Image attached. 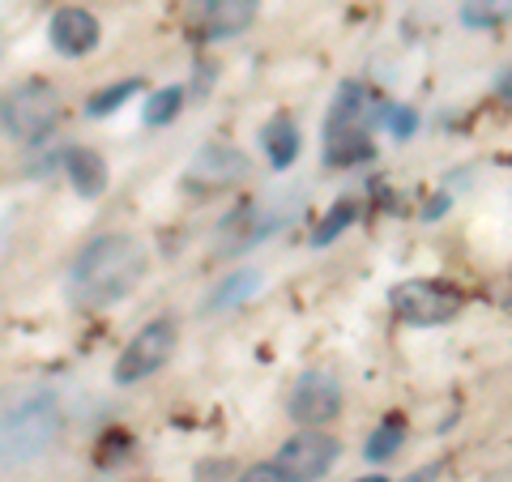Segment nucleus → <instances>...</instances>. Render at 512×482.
<instances>
[{
	"instance_id": "412c9836",
	"label": "nucleus",
	"mask_w": 512,
	"mask_h": 482,
	"mask_svg": "<svg viewBox=\"0 0 512 482\" xmlns=\"http://www.w3.org/2000/svg\"><path fill=\"white\" fill-rule=\"evenodd\" d=\"M414 128H419V116H414L410 107H393V111H389V133H393L397 141L414 137Z\"/></svg>"
},
{
	"instance_id": "20e7f679",
	"label": "nucleus",
	"mask_w": 512,
	"mask_h": 482,
	"mask_svg": "<svg viewBox=\"0 0 512 482\" xmlns=\"http://www.w3.org/2000/svg\"><path fill=\"white\" fill-rule=\"evenodd\" d=\"M175 346H180V325L167 316L150 320V325H141L133 337H128V346L120 350L116 367H111V376H116V384H141L150 380L154 372H163V367L171 363Z\"/></svg>"
},
{
	"instance_id": "6e6552de",
	"label": "nucleus",
	"mask_w": 512,
	"mask_h": 482,
	"mask_svg": "<svg viewBox=\"0 0 512 482\" xmlns=\"http://www.w3.org/2000/svg\"><path fill=\"white\" fill-rule=\"evenodd\" d=\"M261 0H188V30L201 43H227L256 22Z\"/></svg>"
},
{
	"instance_id": "aec40b11",
	"label": "nucleus",
	"mask_w": 512,
	"mask_h": 482,
	"mask_svg": "<svg viewBox=\"0 0 512 482\" xmlns=\"http://www.w3.org/2000/svg\"><path fill=\"white\" fill-rule=\"evenodd\" d=\"M184 99H188L184 86H163V90H154L150 103H146V124H154V128H158V124H171V120L184 111Z\"/></svg>"
},
{
	"instance_id": "b1692460",
	"label": "nucleus",
	"mask_w": 512,
	"mask_h": 482,
	"mask_svg": "<svg viewBox=\"0 0 512 482\" xmlns=\"http://www.w3.org/2000/svg\"><path fill=\"white\" fill-rule=\"evenodd\" d=\"M359 482H393V478H384V474H367V478H359Z\"/></svg>"
},
{
	"instance_id": "7ed1b4c3",
	"label": "nucleus",
	"mask_w": 512,
	"mask_h": 482,
	"mask_svg": "<svg viewBox=\"0 0 512 482\" xmlns=\"http://www.w3.org/2000/svg\"><path fill=\"white\" fill-rule=\"evenodd\" d=\"M64 116L60 90L43 77H26V82H13L0 94V133L22 141V146H39L56 133V124Z\"/></svg>"
},
{
	"instance_id": "6ab92c4d",
	"label": "nucleus",
	"mask_w": 512,
	"mask_h": 482,
	"mask_svg": "<svg viewBox=\"0 0 512 482\" xmlns=\"http://www.w3.org/2000/svg\"><path fill=\"white\" fill-rule=\"evenodd\" d=\"M508 18V0H461V26L495 30Z\"/></svg>"
},
{
	"instance_id": "9d476101",
	"label": "nucleus",
	"mask_w": 512,
	"mask_h": 482,
	"mask_svg": "<svg viewBox=\"0 0 512 482\" xmlns=\"http://www.w3.org/2000/svg\"><path fill=\"white\" fill-rule=\"evenodd\" d=\"M244 175H248V158L239 154L235 146H218V141L214 146H205L188 167V180L197 188H222V184L244 180Z\"/></svg>"
},
{
	"instance_id": "2eb2a0df",
	"label": "nucleus",
	"mask_w": 512,
	"mask_h": 482,
	"mask_svg": "<svg viewBox=\"0 0 512 482\" xmlns=\"http://www.w3.org/2000/svg\"><path fill=\"white\" fill-rule=\"evenodd\" d=\"M355 218H359V201L355 197H342L325 218H320V227L312 231V248H329L342 231L355 227Z\"/></svg>"
},
{
	"instance_id": "0eeeda50",
	"label": "nucleus",
	"mask_w": 512,
	"mask_h": 482,
	"mask_svg": "<svg viewBox=\"0 0 512 482\" xmlns=\"http://www.w3.org/2000/svg\"><path fill=\"white\" fill-rule=\"evenodd\" d=\"M286 414L299 427H325L342 414V384L325 367H312L295 380L291 397H286Z\"/></svg>"
},
{
	"instance_id": "5701e85b",
	"label": "nucleus",
	"mask_w": 512,
	"mask_h": 482,
	"mask_svg": "<svg viewBox=\"0 0 512 482\" xmlns=\"http://www.w3.org/2000/svg\"><path fill=\"white\" fill-rule=\"evenodd\" d=\"M239 482H286V478L274 470V461H265V465H252V470L239 474Z\"/></svg>"
},
{
	"instance_id": "f257e3e1",
	"label": "nucleus",
	"mask_w": 512,
	"mask_h": 482,
	"mask_svg": "<svg viewBox=\"0 0 512 482\" xmlns=\"http://www.w3.org/2000/svg\"><path fill=\"white\" fill-rule=\"evenodd\" d=\"M146 278V248L133 235H99L77 252L69 269V295L82 308H111L137 291Z\"/></svg>"
},
{
	"instance_id": "1a4fd4ad",
	"label": "nucleus",
	"mask_w": 512,
	"mask_h": 482,
	"mask_svg": "<svg viewBox=\"0 0 512 482\" xmlns=\"http://www.w3.org/2000/svg\"><path fill=\"white\" fill-rule=\"evenodd\" d=\"M47 39H52V47L60 56L82 60V56H90L94 47H99L103 26H99V18H94L90 9H56L52 22H47Z\"/></svg>"
},
{
	"instance_id": "f3484780",
	"label": "nucleus",
	"mask_w": 512,
	"mask_h": 482,
	"mask_svg": "<svg viewBox=\"0 0 512 482\" xmlns=\"http://www.w3.org/2000/svg\"><path fill=\"white\" fill-rule=\"evenodd\" d=\"M137 90H141L137 77H124V82H111V86H103V90H94L90 99H86V116H90V120L111 116V111H120Z\"/></svg>"
},
{
	"instance_id": "9b49d317",
	"label": "nucleus",
	"mask_w": 512,
	"mask_h": 482,
	"mask_svg": "<svg viewBox=\"0 0 512 482\" xmlns=\"http://www.w3.org/2000/svg\"><path fill=\"white\" fill-rule=\"evenodd\" d=\"M64 175H69V184L77 197H103L107 184H111V171L103 163V154L99 150H90V146H73V150H64Z\"/></svg>"
},
{
	"instance_id": "4be33fe9",
	"label": "nucleus",
	"mask_w": 512,
	"mask_h": 482,
	"mask_svg": "<svg viewBox=\"0 0 512 482\" xmlns=\"http://www.w3.org/2000/svg\"><path fill=\"white\" fill-rule=\"evenodd\" d=\"M235 474L231 461H201L197 465V482H227Z\"/></svg>"
},
{
	"instance_id": "39448f33",
	"label": "nucleus",
	"mask_w": 512,
	"mask_h": 482,
	"mask_svg": "<svg viewBox=\"0 0 512 482\" xmlns=\"http://www.w3.org/2000/svg\"><path fill=\"white\" fill-rule=\"evenodd\" d=\"M338 457H342V440L325 436L320 427H303L291 440H282L278 457H274V470L286 482H316L338 465Z\"/></svg>"
},
{
	"instance_id": "ddd939ff",
	"label": "nucleus",
	"mask_w": 512,
	"mask_h": 482,
	"mask_svg": "<svg viewBox=\"0 0 512 482\" xmlns=\"http://www.w3.org/2000/svg\"><path fill=\"white\" fill-rule=\"evenodd\" d=\"M363 103H367V90L359 82L338 86V94H333V107H329V116H325V137L346 133V128H359Z\"/></svg>"
},
{
	"instance_id": "f8f14e48",
	"label": "nucleus",
	"mask_w": 512,
	"mask_h": 482,
	"mask_svg": "<svg viewBox=\"0 0 512 482\" xmlns=\"http://www.w3.org/2000/svg\"><path fill=\"white\" fill-rule=\"evenodd\" d=\"M261 146L269 154V163H274L278 171H286L299 158L303 150V141H299V124L291 116H274L265 128H261Z\"/></svg>"
},
{
	"instance_id": "4468645a",
	"label": "nucleus",
	"mask_w": 512,
	"mask_h": 482,
	"mask_svg": "<svg viewBox=\"0 0 512 482\" xmlns=\"http://www.w3.org/2000/svg\"><path fill=\"white\" fill-rule=\"evenodd\" d=\"M372 154H376V146L363 128H346V133L325 137V163H333V167H355Z\"/></svg>"
},
{
	"instance_id": "f03ea898",
	"label": "nucleus",
	"mask_w": 512,
	"mask_h": 482,
	"mask_svg": "<svg viewBox=\"0 0 512 482\" xmlns=\"http://www.w3.org/2000/svg\"><path fill=\"white\" fill-rule=\"evenodd\" d=\"M60 401L47 389H22L0 410V457L9 465H26L43 457L60 436Z\"/></svg>"
},
{
	"instance_id": "423d86ee",
	"label": "nucleus",
	"mask_w": 512,
	"mask_h": 482,
	"mask_svg": "<svg viewBox=\"0 0 512 482\" xmlns=\"http://www.w3.org/2000/svg\"><path fill=\"white\" fill-rule=\"evenodd\" d=\"M461 291L444 282H427V278H410V282H397L389 291V308L406 320V325H448L457 312H461Z\"/></svg>"
},
{
	"instance_id": "dca6fc26",
	"label": "nucleus",
	"mask_w": 512,
	"mask_h": 482,
	"mask_svg": "<svg viewBox=\"0 0 512 482\" xmlns=\"http://www.w3.org/2000/svg\"><path fill=\"white\" fill-rule=\"evenodd\" d=\"M256 291H261V273H256V269H244V273H235V278H227L210 299H205V312L235 308V303H244V299L256 295Z\"/></svg>"
},
{
	"instance_id": "a211bd4d",
	"label": "nucleus",
	"mask_w": 512,
	"mask_h": 482,
	"mask_svg": "<svg viewBox=\"0 0 512 482\" xmlns=\"http://www.w3.org/2000/svg\"><path fill=\"white\" fill-rule=\"evenodd\" d=\"M402 444H406V423H402V419H384V423L372 431V436H367L363 457H367V461H389Z\"/></svg>"
}]
</instances>
